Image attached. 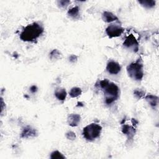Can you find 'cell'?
I'll return each mask as SVG.
<instances>
[{"instance_id":"1","label":"cell","mask_w":159,"mask_h":159,"mask_svg":"<svg viewBox=\"0 0 159 159\" xmlns=\"http://www.w3.org/2000/svg\"><path fill=\"white\" fill-rule=\"evenodd\" d=\"M44 32V28L37 22L26 26L20 34V38L25 42L36 40Z\"/></svg>"},{"instance_id":"2","label":"cell","mask_w":159,"mask_h":159,"mask_svg":"<svg viewBox=\"0 0 159 159\" xmlns=\"http://www.w3.org/2000/svg\"><path fill=\"white\" fill-rule=\"evenodd\" d=\"M105 95V103L107 104H111L115 101L119 96V88L114 83H110L106 86L103 88Z\"/></svg>"},{"instance_id":"3","label":"cell","mask_w":159,"mask_h":159,"mask_svg":"<svg viewBox=\"0 0 159 159\" xmlns=\"http://www.w3.org/2000/svg\"><path fill=\"white\" fill-rule=\"evenodd\" d=\"M127 72L129 76L136 81H140L144 75L143 65L140 62L139 59L136 62L132 63L127 67Z\"/></svg>"},{"instance_id":"4","label":"cell","mask_w":159,"mask_h":159,"mask_svg":"<svg viewBox=\"0 0 159 159\" xmlns=\"http://www.w3.org/2000/svg\"><path fill=\"white\" fill-rule=\"evenodd\" d=\"M102 127L97 124L93 123L84 128L83 130V137L88 140L92 141L100 137Z\"/></svg>"},{"instance_id":"5","label":"cell","mask_w":159,"mask_h":159,"mask_svg":"<svg viewBox=\"0 0 159 159\" xmlns=\"http://www.w3.org/2000/svg\"><path fill=\"white\" fill-rule=\"evenodd\" d=\"M124 31V29L121 26H118L116 24H111L106 29V32L107 35L110 38H112L121 36Z\"/></svg>"},{"instance_id":"6","label":"cell","mask_w":159,"mask_h":159,"mask_svg":"<svg viewBox=\"0 0 159 159\" xmlns=\"http://www.w3.org/2000/svg\"><path fill=\"white\" fill-rule=\"evenodd\" d=\"M123 45L128 48H133L134 52L138 51L139 43L132 34H130L126 39L125 41L123 43Z\"/></svg>"},{"instance_id":"7","label":"cell","mask_w":159,"mask_h":159,"mask_svg":"<svg viewBox=\"0 0 159 159\" xmlns=\"http://www.w3.org/2000/svg\"><path fill=\"white\" fill-rule=\"evenodd\" d=\"M121 67L120 65L114 61H110L108 63L106 66L107 71L112 75H116L121 71Z\"/></svg>"},{"instance_id":"8","label":"cell","mask_w":159,"mask_h":159,"mask_svg":"<svg viewBox=\"0 0 159 159\" xmlns=\"http://www.w3.org/2000/svg\"><path fill=\"white\" fill-rule=\"evenodd\" d=\"M122 132L124 134L128 136L129 140H131L133 139L136 130L134 127L128 124H124L122 128Z\"/></svg>"},{"instance_id":"9","label":"cell","mask_w":159,"mask_h":159,"mask_svg":"<svg viewBox=\"0 0 159 159\" xmlns=\"http://www.w3.org/2000/svg\"><path fill=\"white\" fill-rule=\"evenodd\" d=\"M37 134V132L34 129L32 128L31 126H26L23 129L21 134V137L22 138H28L30 137H34Z\"/></svg>"},{"instance_id":"10","label":"cell","mask_w":159,"mask_h":159,"mask_svg":"<svg viewBox=\"0 0 159 159\" xmlns=\"http://www.w3.org/2000/svg\"><path fill=\"white\" fill-rule=\"evenodd\" d=\"M81 116L77 114H70L68 117V123L72 127H76L80 122Z\"/></svg>"},{"instance_id":"11","label":"cell","mask_w":159,"mask_h":159,"mask_svg":"<svg viewBox=\"0 0 159 159\" xmlns=\"http://www.w3.org/2000/svg\"><path fill=\"white\" fill-rule=\"evenodd\" d=\"M102 17L103 21L106 22H111L112 21L118 20V17L116 15L109 11H104L103 13Z\"/></svg>"},{"instance_id":"12","label":"cell","mask_w":159,"mask_h":159,"mask_svg":"<svg viewBox=\"0 0 159 159\" xmlns=\"http://www.w3.org/2000/svg\"><path fill=\"white\" fill-rule=\"evenodd\" d=\"M145 98L152 108H154L157 106L158 103V98L157 96L152 94H148L146 96Z\"/></svg>"},{"instance_id":"13","label":"cell","mask_w":159,"mask_h":159,"mask_svg":"<svg viewBox=\"0 0 159 159\" xmlns=\"http://www.w3.org/2000/svg\"><path fill=\"white\" fill-rule=\"evenodd\" d=\"M55 95L58 100L64 101L67 97L66 90L64 88H57L55 92Z\"/></svg>"},{"instance_id":"14","label":"cell","mask_w":159,"mask_h":159,"mask_svg":"<svg viewBox=\"0 0 159 159\" xmlns=\"http://www.w3.org/2000/svg\"><path fill=\"white\" fill-rule=\"evenodd\" d=\"M139 3L146 8H151L155 5V2L153 0H142V1H139Z\"/></svg>"},{"instance_id":"15","label":"cell","mask_w":159,"mask_h":159,"mask_svg":"<svg viewBox=\"0 0 159 159\" xmlns=\"http://www.w3.org/2000/svg\"><path fill=\"white\" fill-rule=\"evenodd\" d=\"M82 93V90L78 87H74L72 88V90L69 92V94L72 98H76V97L81 95Z\"/></svg>"},{"instance_id":"16","label":"cell","mask_w":159,"mask_h":159,"mask_svg":"<svg viewBox=\"0 0 159 159\" xmlns=\"http://www.w3.org/2000/svg\"><path fill=\"white\" fill-rule=\"evenodd\" d=\"M79 11H80V8L78 6H75L72 8V9L68 10V14L74 18H76V17L78 16L79 14Z\"/></svg>"},{"instance_id":"17","label":"cell","mask_w":159,"mask_h":159,"mask_svg":"<svg viewBox=\"0 0 159 159\" xmlns=\"http://www.w3.org/2000/svg\"><path fill=\"white\" fill-rule=\"evenodd\" d=\"M60 57H61L60 52L57 49L53 50L50 54V58L52 60H57L60 58Z\"/></svg>"},{"instance_id":"18","label":"cell","mask_w":159,"mask_h":159,"mask_svg":"<svg viewBox=\"0 0 159 159\" xmlns=\"http://www.w3.org/2000/svg\"><path fill=\"white\" fill-rule=\"evenodd\" d=\"M50 158L52 159H60V158H65V157L58 151H54L50 155Z\"/></svg>"},{"instance_id":"19","label":"cell","mask_w":159,"mask_h":159,"mask_svg":"<svg viewBox=\"0 0 159 159\" xmlns=\"http://www.w3.org/2000/svg\"><path fill=\"white\" fill-rule=\"evenodd\" d=\"M134 94L136 96V98L137 99H141L145 96V92L140 90V89H136L134 91Z\"/></svg>"},{"instance_id":"20","label":"cell","mask_w":159,"mask_h":159,"mask_svg":"<svg viewBox=\"0 0 159 159\" xmlns=\"http://www.w3.org/2000/svg\"><path fill=\"white\" fill-rule=\"evenodd\" d=\"M66 137L69 139V140H74L76 139V134L75 132H72V131H69L66 133Z\"/></svg>"},{"instance_id":"21","label":"cell","mask_w":159,"mask_h":159,"mask_svg":"<svg viewBox=\"0 0 159 159\" xmlns=\"http://www.w3.org/2000/svg\"><path fill=\"white\" fill-rule=\"evenodd\" d=\"M110 81L108 80L107 79H104V80H103L100 81V87L102 88V89H103L104 88H105L106 86L109 83H110Z\"/></svg>"},{"instance_id":"22","label":"cell","mask_w":159,"mask_h":159,"mask_svg":"<svg viewBox=\"0 0 159 159\" xmlns=\"http://www.w3.org/2000/svg\"><path fill=\"white\" fill-rule=\"evenodd\" d=\"M70 3V1H64V0H62V1H59V2H58V3L59 6L60 7H62V8H65V7H67Z\"/></svg>"},{"instance_id":"23","label":"cell","mask_w":159,"mask_h":159,"mask_svg":"<svg viewBox=\"0 0 159 159\" xmlns=\"http://www.w3.org/2000/svg\"><path fill=\"white\" fill-rule=\"evenodd\" d=\"M77 59H78L77 56H76L75 55L70 56L69 57V60H70V62H72V63H75L77 61Z\"/></svg>"},{"instance_id":"24","label":"cell","mask_w":159,"mask_h":159,"mask_svg":"<svg viewBox=\"0 0 159 159\" xmlns=\"http://www.w3.org/2000/svg\"><path fill=\"white\" fill-rule=\"evenodd\" d=\"M30 91L31 92V93H36L37 91H38V87L36 86V85H33L30 88Z\"/></svg>"},{"instance_id":"25","label":"cell","mask_w":159,"mask_h":159,"mask_svg":"<svg viewBox=\"0 0 159 159\" xmlns=\"http://www.w3.org/2000/svg\"><path fill=\"white\" fill-rule=\"evenodd\" d=\"M132 124H133L134 126H137L139 122L136 119H132Z\"/></svg>"},{"instance_id":"26","label":"cell","mask_w":159,"mask_h":159,"mask_svg":"<svg viewBox=\"0 0 159 159\" xmlns=\"http://www.w3.org/2000/svg\"><path fill=\"white\" fill-rule=\"evenodd\" d=\"M83 106V103H81V102H78V105H77V106Z\"/></svg>"}]
</instances>
